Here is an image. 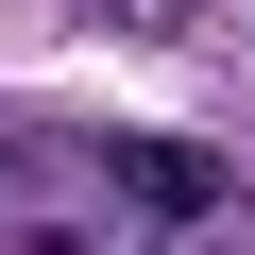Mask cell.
I'll use <instances>...</instances> for the list:
<instances>
[{
  "label": "cell",
  "mask_w": 255,
  "mask_h": 255,
  "mask_svg": "<svg viewBox=\"0 0 255 255\" xmlns=\"http://www.w3.org/2000/svg\"><path fill=\"white\" fill-rule=\"evenodd\" d=\"M102 187H119V204H153V221H221V204H238V170L187 153V136H102Z\"/></svg>",
  "instance_id": "1"
}]
</instances>
